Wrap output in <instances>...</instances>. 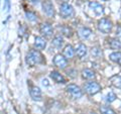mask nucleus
<instances>
[{
    "label": "nucleus",
    "instance_id": "obj_1",
    "mask_svg": "<svg viewBox=\"0 0 121 114\" xmlns=\"http://www.w3.org/2000/svg\"><path fill=\"white\" fill-rule=\"evenodd\" d=\"M25 61H26V64H27L28 66L33 67V66H35V65L41 63V61H43V56H41V54L39 51L31 50L27 54V56H26Z\"/></svg>",
    "mask_w": 121,
    "mask_h": 114
},
{
    "label": "nucleus",
    "instance_id": "obj_2",
    "mask_svg": "<svg viewBox=\"0 0 121 114\" xmlns=\"http://www.w3.org/2000/svg\"><path fill=\"white\" fill-rule=\"evenodd\" d=\"M60 14L64 18H70L73 17L75 14L74 7L69 3H62L60 6Z\"/></svg>",
    "mask_w": 121,
    "mask_h": 114
},
{
    "label": "nucleus",
    "instance_id": "obj_3",
    "mask_svg": "<svg viewBox=\"0 0 121 114\" xmlns=\"http://www.w3.org/2000/svg\"><path fill=\"white\" fill-rule=\"evenodd\" d=\"M112 27H113V24L111 20L107 19V18H101L98 21V29L103 33H109L112 30Z\"/></svg>",
    "mask_w": 121,
    "mask_h": 114
},
{
    "label": "nucleus",
    "instance_id": "obj_4",
    "mask_svg": "<svg viewBox=\"0 0 121 114\" xmlns=\"http://www.w3.org/2000/svg\"><path fill=\"white\" fill-rule=\"evenodd\" d=\"M84 88H85V91L89 95H95L98 92H100L101 86L97 82H88L85 84Z\"/></svg>",
    "mask_w": 121,
    "mask_h": 114
},
{
    "label": "nucleus",
    "instance_id": "obj_5",
    "mask_svg": "<svg viewBox=\"0 0 121 114\" xmlns=\"http://www.w3.org/2000/svg\"><path fill=\"white\" fill-rule=\"evenodd\" d=\"M67 92L69 93L71 96L74 98V99H79V98H81L82 95H83V92H82V90L80 89V87H78L77 85H75V84L68 85Z\"/></svg>",
    "mask_w": 121,
    "mask_h": 114
},
{
    "label": "nucleus",
    "instance_id": "obj_6",
    "mask_svg": "<svg viewBox=\"0 0 121 114\" xmlns=\"http://www.w3.org/2000/svg\"><path fill=\"white\" fill-rule=\"evenodd\" d=\"M41 5H43V12L45 13L47 16H48V17L55 16V7L51 0H44V1H43V4Z\"/></svg>",
    "mask_w": 121,
    "mask_h": 114
},
{
    "label": "nucleus",
    "instance_id": "obj_7",
    "mask_svg": "<svg viewBox=\"0 0 121 114\" xmlns=\"http://www.w3.org/2000/svg\"><path fill=\"white\" fill-rule=\"evenodd\" d=\"M54 64H55V66H56L58 68L65 69V68L68 66V61L64 56L56 55V56H55V58H54Z\"/></svg>",
    "mask_w": 121,
    "mask_h": 114
},
{
    "label": "nucleus",
    "instance_id": "obj_8",
    "mask_svg": "<svg viewBox=\"0 0 121 114\" xmlns=\"http://www.w3.org/2000/svg\"><path fill=\"white\" fill-rule=\"evenodd\" d=\"M39 31H40L41 35H44V36H52V27L50 23H48V22H44V23L40 24Z\"/></svg>",
    "mask_w": 121,
    "mask_h": 114
},
{
    "label": "nucleus",
    "instance_id": "obj_9",
    "mask_svg": "<svg viewBox=\"0 0 121 114\" xmlns=\"http://www.w3.org/2000/svg\"><path fill=\"white\" fill-rule=\"evenodd\" d=\"M89 6H90V8L92 9L97 15H102V14H103V12H104V7L102 6L100 3H98V2L91 1L89 3Z\"/></svg>",
    "mask_w": 121,
    "mask_h": 114
},
{
    "label": "nucleus",
    "instance_id": "obj_10",
    "mask_svg": "<svg viewBox=\"0 0 121 114\" xmlns=\"http://www.w3.org/2000/svg\"><path fill=\"white\" fill-rule=\"evenodd\" d=\"M30 97L35 101H40L41 100V91L39 87H32L29 91Z\"/></svg>",
    "mask_w": 121,
    "mask_h": 114
},
{
    "label": "nucleus",
    "instance_id": "obj_11",
    "mask_svg": "<svg viewBox=\"0 0 121 114\" xmlns=\"http://www.w3.org/2000/svg\"><path fill=\"white\" fill-rule=\"evenodd\" d=\"M92 35V30L88 27H81L78 30V35L82 39H88Z\"/></svg>",
    "mask_w": 121,
    "mask_h": 114
},
{
    "label": "nucleus",
    "instance_id": "obj_12",
    "mask_svg": "<svg viewBox=\"0 0 121 114\" xmlns=\"http://www.w3.org/2000/svg\"><path fill=\"white\" fill-rule=\"evenodd\" d=\"M75 53H76V51L74 50V48L72 47V45L68 44V45H66V48H64V51H63V56L65 57L67 60H68V59H72V58H73V57L75 56Z\"/></svg>",
    "mask_w": 121,
    "mask_h": 114
},
{
    "label": "nucleus",
    "instance_id": "obj_13",
    "mask_svg": "<svg viewBox=\"0 0 121 114\" xmlns=\"http://www.w3.org/2000/svg\"><path fill=\"white\" fill-rule=\"evenodd\" d=\"M50 76H51V78L56 83H62V84L66 83V79L64 78V76L60 73H59V72H56V71H52L50 74Z\"/></svg>",
    "mask_w": 121,
    "mask_h": 114
},
{
    "label": "nucleus",
    "instance_id": "obj_14",
    "mask_svg": "<svg viewBox=\"0 0 121 114\" xmlns=\"http://www.w3.org/2000/svg\"><path fill=\"white\" fill-rule=\"evenodd\" d=\"M35 47L37 50H43L47 47V40L41 36H36L35 39Z\"/></svg>",
    "mask_w": 121,
    "mask_h": 114
},
{
    "label": "nucleus",
    "instance_id": "obj_15",
    "mask_svg": "<svg viewBox=\"0 0 121 114\" xmlns=\"http://www.w3.org/2000/svg\"><path fill=\"white\" fill-rule=\"evenodd\" d=\"M63 44H64V39L60 35L55 36L52 40V45L55 47L56 48H58V50H60V48L63 47Z\"/></svg>",
    "mask_w": 121,
    "mask_h": 114
},
{
    "label": "nucleus",
    "instance_id": "obj_16",
    "mask_svg": "<svg viewBox=\"0 0 121 114\" xmlns=\"http://www.w3.org/2000/svg\"><path fill=\"white\" fill-rule=\"evenodd\" d=\"M87 47L84 44H80L78 45V48H76V54L79 58H84V57L87 55Z\"/></svg>",
    "mask_w": 121,
    "mask_h": 114
},
{
    "label": "nucleus",
    "instance_id": "obj_17",
    "mask_svg": "<svg viewBox=\"0 0 121 114\" xmlns=\"http://www.w3.org/2000/svg\"><path fill=\"white\" fill-rule=\"evenodd\" d=\"M108 44L112 50H120L121 48V41H119L117 39H110L108 40Z\"/></svg>",
    "mask_w": 121,
    "mask_h": 114
},
{
    "label": "nucleus",
    "instance_id": "obj_18",
    "mask_svg": "<svg viewBox=\"0 0 121 114\" xmlns=\"http://www.w3.org/2000/svg\"><path fill=\"white\" fill-rule=\"evenodd\" d=\"M82 76L84 79H87V80H93L95 79V73L90 70V69H85L82 71Z\"/></svg>",
    "mask_w": 121,
    "mask_h": 114
},
{
    "label": "nucleus",
    "instance_id": "obj_19",
    "mask_svg": "<svg viewBox=\"0 0 121 114\" xmlns=\"http://www.w3.org/2000/svg\"><path fill=\"white\" fill-rule=\"evenodd\" d=\"M109 58H110L112 62H114L118 65H121V52L112 53V54H110V56H109Z\"/></svg>",
    "mask_w": 121,
    "mask_h": 114
},
{
    "label": "nucleus",
    "instance_id": "obj_20",
    "mask_svg": "<svg viewBox=\"0 0 121 114\" xmlns=\"http://www.w3.org/2000/svg\"><path fill=\"white\" fill-rule=\"evenodd\" d=\"M110 82L116 88H121V76H113L110 78Z\"/></svg>",
    "mask_w": 121,
    "mask_h": 114
},
{
    "label": "nucleus",
    "instance_id": "obj_21",
    "mask_svg": "<svg viewBox=\"0 0 121 114\" xmlns=\"http://www.w3.org/2000/svg\"><path fill=\"white\" fill-rule=\"evenodd\" d=\"M60 31H62L64 35H66L68 37L72 36V35H73V31H72V29L69 26H62V27H60Z\"/></svg>",
    "mask_w": 121,
    "mask_h": 114
},
{
    "label": "nucleus",
    "instance_id": "obj_22",
    "mask_svg": "<svg viewBox=\"0 0 121 114\" xmlns=\"http://www.w3.org/2000/svg\"><path fill=\"white\" fill-rule=\"evenodd\" d=\"M100 112L101 114H116L114 110L110 107H108V106H102L100 108Z\"/></svg>",
    "mask_w": 121,
    "mask_h": 114
},
{
    "label": "nucleus",
    "instance_id": "obj_23",
    "mask_svg": "<svg viewBox=\"0 0 121 114\" xmlns=\"http://www.w3.org/2000/svg\"><path fill=\"white\" fill-rule=\"evenodd\" d=\"M91 54H92V56L94 57V58L99 59L102 57V51L98 48H93L92 50H91Z\"/></svg>",
    "mask_w": 121,
    "mask_h": 114
},
{
    "label": "nucleus",
    "instance_id": "obj_24",
    "mask_svg": "<svg viewBox=\"0 0 121 114\" xmlns=\"http://www.w3.org/2000/svg\"><path fill=\"white\" fill-rule=\"evenodd\" d=\"M25 16L29 21H36L37 20V16L35 15V13L31 12V11H26L25 12Z\"/></svg>",
    "mask_w": 121,
    "mask_h": 114
},
{
    "label": "nucleus",
    "instance_id": "obj_25",
    "mask_svg": "<svg viewBox=\"0 0 121 114\" xmlns=\"http://www.w3.org/2000/svg\"><path fill=\"white\" fill-rule=\"evenodd\" d=\"M116 95L113 93V92H109L107 94V96H106V101L108 102V103H112L113 101H115L116 100Z\"/></svg>",
    "mask_w": 121,
    "mask_h": 114
},
{
    "label": "nucleus",
    "instance_id": "obj_26",
    "mask_svg": "<svg viewBox=\"0 0 121 114\" xmlns=\"http://www.w3.org/2000/svg\"><path fill=\"white\" fill-rule=\"evenodd\" d=\"M116 39L121 41V25H117L116 28Z\"/></svg>",
    "mask_w": 121,
    "mask_h": 114
},
{
    "label": "nucleus",
    "instance_id": "obj_27",
    "mask_svg": "<svg viewBox=\"0 0 121 114\" xmlns=\"http://www.w3.org/2000/svg\"><path fill=\"white\" fill-rule=\"evenodd\" d=\"M7 8V10H9V8H10V1L9 0H4V9H6Z\"/></svg>",
    "mask_w": 121,
    "mask_h": 114
},
{
    "label": "nucleus",
    "instance_id": "obj_28",
    "mask_svg": "<svg viewBox=\"0 0 121 114\" xmlns=\"http://www.w3.org/2000/svg\"><path fill=\"white\" fill-rule=\"evenodd\" d=\"M43 86H44V85H45V86L48 85V80H43Z\"/></svg>",
    "mask_w": 121,
    "mask_h": 114
},
{
    "label": "nucleus",
    "instance_id": "obj_29",
    "mask_svg": "<svg viewBox=\"0 0 121 114\" xmlns=\"http://www.w3.org/2000/svg\"><path fill=\"white\" fill-rule=\"evenodd\" d=\"M60 1H62L63 3H68V1H69V0H60Z\"/></svg>",
    "mask_w": 121,
    "mask_h": 114
},
{
    "label": "nucleus",
    "instance_id": "obj_30",
    "mask_svg": "<svg viewBox=\"0 0 121 114\" xmlns=\"http://www.w3.org/2000/svg\"><path fill=\"white\" fill-rule=\"evenodd\" d=\"M89 114H96V113H94V112H91V113H89Z\"/></svg>",
    "mask_w": 121,
    "mask_h": 114
},
{
    "label": "nucleus",
    "instance_id": "obj_31",
    "mask_svg": "<svg viewBox=\"0 0 121 114\" xmlns=\"http://www.w3.org/2000/svg\"><path fill=\"white\" fill-rule=\"evenodd\" d=\"M30 1H35V0H30Z\"/></svg>",
    "mask_w": 121,
    "mask_h": 114
}]
</instances>
